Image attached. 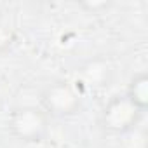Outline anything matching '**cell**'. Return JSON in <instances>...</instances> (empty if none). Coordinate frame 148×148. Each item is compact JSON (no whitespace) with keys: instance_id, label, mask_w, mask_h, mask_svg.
<instances>
[{"instance_id":"4","label":"cell","mask_w":148,"mask_h":148,"mask_svg":"<svg viewBox=\"0 0 148 148\" xmlns=\"http://www.w3.org/2000/svg\"><path fill=\"white\" fill-rule=\"evenodd\" d=\"M112 77H113L112 63L103 56H96L87 59L80 66L77 73V82H80L79 84L80 87H86L89 91H101L112 82Z\"/></svg>"},{"instance_id":"5","label":"cell","mask_w":148,"mask_h":148,"mask_svg":"<svg viewBox=\"0 0 148 148\" xmlns=\"http://www.w3.org/2000/svg\"><path fill=\"white\" fill-rule=\"evenodd\" d=\"M125 98L143 113H146L148 108V73L146 70H139L129 79L127 89H125Z\"/></svg>"},{"instance_id":"1","label":"cell","mask_w":148,"mask_h":148,"mask_svg":"<svg viewBox=\"0 0 148 148\" xmlns=\"http://www.w3.org/2000/svg\"><path fill=\"white\" fill-rule=\"evenodd\" d=\"M51 119L38 105H19L7 117V129L21 143L38 145L49 134Z\"/></svg>"},{"instance_id":"3","label":"cell","mask_w":148,"mask_h":148,"mask_svg":"<svg viewBox=\"0 0 148 148\" xmlns=\"http://www.w3.org/2000/svg\"><path fill=\"white\" fill-rule=\"evenodd\" d=\"M143 117L145 113L138 110L125 94H115L99 112V127L110 136H125L141 124Z\"/></svg>"},{"instance_id":"6","label":"cell","mask_w":148,"mask_h":148,"mask_svg":"<svg viewBox=\"0 0 148 148\" xmlns=\"http://www.w3.org/2000/svg\"><path fill=\"white\" fill-rule=\"evenodd\" d=\"M14 44H16V32L11 26L0 23V56L9 52Z\"/></svg>"},{"instance_id":"2","label":"cell","mask_w":148,"mask_h":148,"mask_svg":"<svg viewBox=\"0 0 148 148\" xmlns=\"http://www.w3.org/2000/svg\"><path fill=\"white\" fill-rule=\"evenodd\" d=\"M38 106L49 119H71L82 110V94L75 84L56 79L40 91Z\"/></svg>"}]
</instances>
